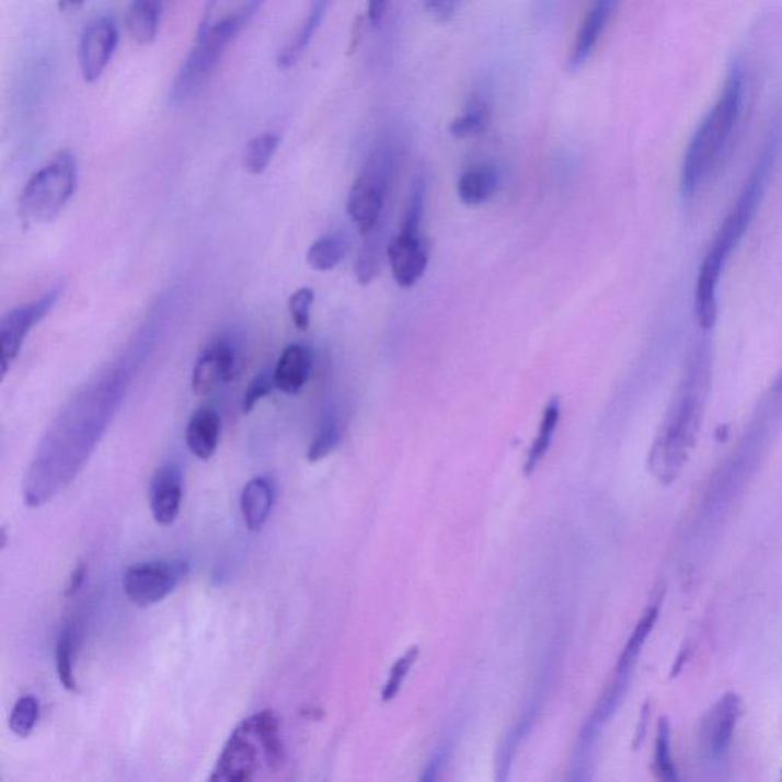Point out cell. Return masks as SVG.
I'll return each mask as SVG.
<instances>
[{
    "mask_svg": "<svg viewBox=\"0 0 782 782\" xmlns=\"http://www.w3.org/2000/svg\"><path fill=\"white\" fill-rule=\"evenodd\" d=\"M775 158V142L766 147L760 161L755 165L749 180L738 195L737 203L727 212L717 234L712 239L711 248L704 255L694 288V313L697 323L703 331L714 327L718 315V286L732 251L741 242L750 227L758 205L764 193L766 181Z\"/></svg>",
    "mask_w": 782,
    "mask_h": 782,
    "instance_id": "1",
    "label": "cell"
},
{
    "mask_svg": "<svg viewBox=\"0 0 782 782\" xmlns=\"http://www.w3.org/2000/svg\"><path fill=\"white\" fill-rule=\"evenodd\" d=\"M710 387V359L704 350L697 352L689 364L679 393L653 444L649 470L662 482H672L687 463L694 448Z\"/></svg>",
    "mask_w": 782,
    "mask_h": 782,
    "instance_id": "2",
    "label": "cell"
},
{
    "mask_svg": "<svg viewBox=\"0 0 782 782\" xmlns=\"http://www.w3.org/2000/svg\"><path fill=\"white\" fill-rule=\"evenodd\" d=\"M745 94V72L734 68L685 150L680 165L681 195L694 196L718 168L741 116Z\"/></svg>",
    "mask_w": 782,
    "mask_h": 782,
    "instance_id": "3",
    "label": "cell"
},
{
    "mask_svg": "<svg viewBox=\"0 0 782 782\" xmlns=\"http://www.w3.org/2000/svg\"><path fill=\"white\" fill-rule=\"evenodd\" d=\"M258 8H261V3L248 2L232 8L220 18H215L211 11L212 3L208 7L199 30H197L195 45L182 61L180 71L174 77L172 89H170V103L173 106L188 103L203 91L212 72L218 68L220 58L227 51L228 46L251 22Z\"/></svg>",
    "mask_w": 782,
    "mask_h": 782,
    "instance_id": "4",
    "label": "cell"
},
{
    "mask_svg": "<svg viewBox=\"0 0 782 782\" xmlns=\"http://www.w3.org/2000/svg\"><path fill=\"white\" fill-rule=\"evenodd\" d=\"M79 184V164L71 150H60L44 168L26 181L19 197V215L23 223H48L56 219Z\"/></svg>",
    "mask_w": 782,
    "mask_h": 782,
    "instance_id": "5",
    "label": "cell"
},
{
    "mask_svg": "<svg viewBox=\"0 0 782 782\" xmlns=\"http://www.w3.org/2000/svg\"><path fill=\"white\" fill-rule=\"evenodd\" d=\"M390 154L377 152L361 176L352 185L347 197V212L363 235L378 230L384 212Z\"/></svg>",
    "mask_w": 782,
    "mask_h": 782,
    "instance_id": "6",
    "label": "cell"
},
{
    "mask_svg": "<svg viewBox=\"0 0 782 782\" xmlns=\"http://www.w3.org/2000/svg\"><path fill=\"white\" fill-rule=\"evenodd\" d=\"M188 565L181 560L146 561L124 573V594L137 607H152L172 595L187 576Z\"/></svg>",
    "mask_w": 782,
    "mask_h": 782,
    "instance_id": "7",
    "label": "cell"
},
{
    "mask_svg": "<svg viewBox=\"0 0 782 782\" xmlns=\"http://www.w3.org/2000/svg\"><path fill=\"white\" fill-rule=\"evenodd\" d=\"M265 747L253 717L243 720L225 743L208 782H254Z\"/></svg>",
    "mask_w": 782,
    "mask_h": 782,
    "instance_id": "8",
    "label": "cell"
},
{
    "mask_svg": "<svg viewBox=\"0 0 782 782\" xmlns=\"http://www.w3.org/2000/svg\"><path fill=\"white\" fill-rule=\"evenodd\" d=\"M64 292V286H56L41 298L30 303L11 309L0 321V364L2 377H5L8 367L21 354L23 341L28 336L31 329L36 327L42 320L51 312Z\"/></svg>",
    "mask_w": 782,
    "mask_h": 782,
    "instance_id": "9",
    "label": "cell"
},
{
    "mask_svg": "<svg viewBox=\"0 0 782 782\" xmlns=\"http://www.w3.org/2000/svg\"><path fill=\"white\" fill-rule=\"evenodd\" d=\"M118 45V26L110 15H100L88 22L81 31L79 42V65L81 76L88 83H94L110 65Z\"/></svg>",
    "mask_w": 782,
    "mask_h": 782,
    "instance_id": "10",
    "label": "cell"
},
{
    "mask_svg": "<svg viewBox=\"0 0 782 782\" xmlns=\"http://www.w3.org/2000/svg\"><path fill=\"white\" fill-rule=\"evenodd\" d=\"M391 273L402 288H412L421 280L429 261L428 243L419 232L401 230L387 248Z\"/></svg>",
    "mask_w": 782,
    "mask_h": 782,
    "instance_id": "11",
    "label": "cell"
},
{
    "mask_svg": "<svg viewBox=\"0 0 782 782\" xmlns=\"http://www.w3.org/2000/svg\"><path fill=\"white\" fill-rule=\"evenodd\" d=\"M238 366V352L227 340L215 341L205 348L196 361L192 375L193 393L207 396L234 377Z\"/></svg>",
    "mask_w": 782,
    "mask_h": 782,
    "instance_id": "12",
    "label": "cell"
},
{
    "mask_svg": "<svg viewBox=\"0 0 782 782\" xmlns=\"http://www.w3.org/2000/svg\"><path fill=\"white\" fill-rule=\"evenodd\" d=\"M184 498V479L180 467L174 463L164 464L154 472L150 482L149 501L153 520L161 526H170L176 521Z\"/></svg>",
    "mask_w": 782,
    "mask_h": 782,
    "instance_id": "13",
    "label": "cell"
},
{
    "mask_svg": "<svg viewBox=\"0 0 782 782\" xmlns=\"http://www.w3.org/2000/svg\"><path fill=\"white\" fill-rule=\"evenodd\" d=\"M743 702L737 692H726L703 720L702 735L712 755H723L731 745L732 735L741 717Z\"/></svg>",
    "mask_w": 782,
    "mask_h": 782,
    "instance_id": "14",
    "label": "cell"
},
{
    "mask_svg": "<svg viewBox=\"0 0 782 782\" xmlns=\"http://www.w3.org/2000/svg\"><path fill=\"white\" fill-rule=\"evenodd\" d=\"M616 8H618V3L611 2V0H599L588 8L583 22H580L578 33H576L575 42H573L571 57H568L567 66L571 71L579 69L595 51L603 31L613 18Z\"/></svg>",
    "mask_w": 782,
    "mask_h": 782,
    "instance_id": "15",
    "label": "cell"
},
{
    "mask_svg": "<svg viewBox=\"0 0 782 782\" xmlns=\"http://www.w3.org/2000/svg\"><path fill=\"white\" fill-rule=\"evenodd\" d=\"M312 371V352L303 344H289L281 352L276 369H274V384L283 393L294 396L300 393L308 384Z\"/></svg>",
    "mask_w": 782,
    "mask_h": 782,
    "instance_id": "16",
    "label": "cell"
},
{
    "mask_svg": "<svg viewBox=\"0 0 782 782\" xmlns=\"http://www.w3.org/2000/svg\"><path fill=\"white\" fill-rule=\"evenodd\" d=\"M276 502V485L268 475L251 479L240 495V510L251 532H258L268 521Z\"/></svg>",
    "mask_w": 782,
    "mask_h": 782,
    "instance_id": "17",
    "label": "cell"
},
{
    "mask_svg": "<svg viewBox=\"0 0 782 782\" xmlns=\"http://www.w3.org/2000/svg\"><path fill=\"white\" fill-rule=\"evenodd\" d=\"M219 439V413L208 406L193 413L185 432V442L192 455L200 460H210L218 449Z\"/></svg>",
    "mask_w": 782,
    "mask_h": 782,
    "instance_id": "18",
    "label": "cell"
},
{
    "mask_svg": "<svg viewBox=\"0 0 782 782\" xmlns=\"http://www.w3.org/2000/svg\"><path fill=\"white\" fill-rule=\"evenodd\" d=\"M164 5L154 0H138L130 3L126 14V28L131 41L150 45L157 38Z\"/></svg>",
    "mask_w": 782,
    "mask_h": 782,
    "instance_id": "19",
    "label": "cell"
},
{
    "mask_svg": "<svg viewBox=\"0 0 782 782\" xmlns=\"http://www.w3.org/2000/svg\"><path fill=\"white\" fill-rule=\"evenodd\" d=\"M327 2L313 3L308 18L301 23L300 28L294 34L288 44L283 46L277 56V65L280 69H289L290 66L297 64L298 58L303 56L313 36L319 31L324 14H326Z\"/></svg>",
    "mask_w": 782,
    "mask_h": 782,
    "instance_id": "20",
    "label": "cell"
},
{
    "mask_svg": "<svg viewBox=\"0 0 782 782\" xmlns=\"http://www.w3.org/2000/svg\"><path fill=\"white\" fill-rule=\"evenodd\" d=\"M657 618H659V607L657 606L649 607L644 616H642L636 629L631 633L621 657H619L618 667H616V680L629 683L630 674L633 671L639 654H641L642 648H644L646 639H648L654 625H656Z\"/></svg>",
    "mask_w": 782,
    "mask_h": 782,
    "instance_id": "21",
    "label": "cell"
},
{
    "mask_svg": "<svg viewBox=\"0 0 782 782\" xmlns=\"http://www.w3.org/2000/svg\"><path fill=\"white\" fill-rule=\"evenodd\" d=\"M497 185L498 174L493 168H479L460 176L457 195L468 207H478L493 197Z\"/></svg>",
    "mask_w": 782,
    "mask_h": 782,
    "instance_id": "22",
    "label": "cell"
},
{
    "mask_svg": "<svg viewBox=\"0 0 782 782\" xmlns=\"http://www.w3.org/2000/svg\"><path fill=\"white\" fill-rule=\"evenodd\" d=\"M560 417V398H553L544 409L543 419H541L540 428H538L536 442L532 444V448H530L528 455V460H526V475L533 474L538 464L543 462L545 455H548L549 449H551L553 435H555L556 428H559Z\"/></svg>",
    "mask_w": 782,
    "mask_h": 782,
    "instance_id": "23",
    "label": "cell"
},
{
    "mask_svg": "<svg viewBox=\"0 0 782 782\" xmlns=\"http://www.w3.org/2000/svg\"><path fill=\"white\" fill-rule=\"evenodd\" d=\"M347 239L338 232H329L323 238L317 239L309 248L308 258L309 266L319 273H327L340 265L347 254Z\"/></svg>",
    "mask_w": 782,
    "mask_h": 782,
    "instance_id": "24",
    "label": "cell"
},
{
    "mask_svg": "<svg viewBox=\"0 0 782 782\" xmlns=\"http://www.w3.org/2000/svg\"><path fill=\"white\" fill-rule=\"evenodd\" d=\"M255 726L265 747L266 764L277 769L285 760V745L280 734V720L273 711L265 710L254 714Z\"/></svg>",
    "mask_w": 782,
    "mask_h": 782,
    "instance_id": "25",
    "label": "cell"
},
{
    "mask_svg": "<svg viewBox=\"0 0 782 782\" xmlns=\"http://www.w3.org/2000/svg\"><path fill=\"white\" fill-rule=\"evenodd\" d=\"M281 137L277 131H263L250 139L243 153V168L251 174H262L273 161Z\"/></svg>",
    "mask_w": 782,
    "mask_h": 782,
    "instance_id": "26",
    "label": "cell"
},
{
    "mask_svg": "<svg viewBox=\"0 0 782 782\" xmlns=\"http://www.w3.org/2000/svg\"><path fill=\"white\" fill-rule=\"evenodd\" d=\"M653 769L659 782H680L671 755V727H669L668 718L665 717H662L657 725Z\"/></svg>",
    "mask_w": 782,
    "mask_h": 782,
    "instance_id": "27",
    "label": "cell"
},
{
    "mask_svg": "<svg viewBox=\"0 0 782 782\" xmlns=\"http://www.w3.org/2000/svg\"><path fill=\"white\" fill-rule=\"evenodd\" d=\"M381 232L378 230L364 235V245L355 263V274L361 285L373 281L381 269Z\"/></svg>",
    "mask_w": 782,
    "mask_h": 782,
    "instance_id": "28",
    "label": "cell"
},
{
    "mask_svg": "<svg viewBox=\"0 0 782 782\" xmlns=\"http://www.w3.org/2000/svg\"><path fill=\"white\" fill-rule=\"evenodd\" d=\"M487 124H490V106L485 100L475 96L467 112L449 124V134L460 139L475 137L486 130Z\"/></svg>",
    "mask_w": 782,
    "mask_h": 782,
    "instance_id": "29",
    "label": "cell"
},
{
    "mask_svg": "<svg viewBox=\"0 0 782 782\" xmlns=\"http://www.w3.org/2000/svg\"><path fill=\"white\" fill-rule=\"evenodd\" d=\"M341 442V428L338 417L329 413L320 422V427L313 436L308 449L309 462L315 463L331 455Z\"/></svg>",
    "mask_w": 782,
    "mask_h": 782,
    "instance_id": "30",
    "label": "cell"
},
{
    "mask_svg": "<svg viewBox=\"0 0 782 782\" xmlns=\"http://www.w3.org/2000/svg\"><path fill=\"white\" fill-rule=\"evenodd\" d=\"M41 715V704L34 695H23L15 702L10 715V729L18 737H30Z\"/></svg>",
    "mask_w": 782,
    "mask_h": 782,
    "instance_id": "31",
    "label": "cell"
},
{
    "mask_svg": "<svg viewBox=\"0 0 782 782\" xmlns=\"http://www.w3.org/2000/svg\"><path fill=\"white\" fill-rule=\"evenodd\" d=\"M56 668L58 680L69 692H77L76 674H73V633L66 629L58 637L56 645Z\"/></svg>",
    "mask_w": 782,
    "mask_h": 782,
    "instance_id": "32",
    "label": "cell"
},
{
    "mask_svg": "<svg viewBox=\"0 0 782 782\" xmlns=\"http://www.w3.org/2000/svg\"><path fill=\"white\" fill-rule=\"evenodd\" d=\"M315 300V292L311 288H300L289 298V313L292 323L296 324L298 331H308L311 324V309Z\"/></svg>",
    "mask_w": 782,
    "mask_h": 782,
    "instance_id": "33",
    "label": "cell"
},
{
    "mask_svg": "<svg viewBox=\"0 0 782 782\" xmlns=\"http://www.w3.org/2000/svg\"><path fill=\"white\" fill-rule=\"evenodd\" d=\"M425 192H427L425 181L422 180V177L414 181L412 196H410L409 207H406L404 216V223H402V230L419 232L422 212H424Z\"/></svg>",
    "mask_w": 782,
    "mask_h": 782,
    "instance_id": "34",
    "label": "cell"
},
{
    "mask_svg": "<svg viewBox=\"0 0 782 782\" xmlns=\"http://www.w3.org/2000/svg\"><path fill=\"white\" fill-rule=\"evenodd\" d=\"M417 656H419V648H417V646H413V648H410L409 652H406L404 656H402L401 659L394 664V667L390 672V679L387 681L384 692H382V699L390 700L396 695L399 688H401L402 681H404L406 674H409L410 669H412Z\"/></svg>",
    "mask_w": 782,
    "mask_h": 782,
    "instance_id": "35",
    "label": "cell"
},
{
    "mask_svg": "<svg viewBox=\"0 0 782 782\" xmlns=\"http://www.w3.org/2000/svg\"><path fill=\"white\" fill-rule=\"evenodd\" d=\"M274 387H276V384H274L273 371H263L258 377H255L253 381L250 382V386H248L245 394H243V413L253 412L255 405H257L263 398L268 396Z\"/></svg>",
    "mask_w": 782,
    "mask_h": 782,
    "instance_id": "36",
    "label": "cell"
},
{
    "mask_svg": "<svg viewBox=\"0 0 782 782\" xmlns=\"http://www.w3.org/2000/svg\"><path fill=\"white\" fill-rule=\"evenodd\" d=\"M425 10L437 22H449L455 18L457 3L456 2H425Z\"/></svg>",
    "mask_w": 782,
    "mask_h": 782,
    "instance_id": "37",
    "label": "cell"
},
{
    "mask_svg": "<svg viewBox=\"0 0 782 782\" xmlns=\"http://www.w3.org/2000/svg\"><path fill=\"white\" fill-rule=\"evenodd\" d=\"M87 572L88 567L84 563H80L76 568H73L71 578H69L68 587H66L65 595L68 596V598L79 594L80 588L83 587L84 580H87Z\"/></svg>",
    "mask_w": 782,
    "mask_h": 782,
    "instance_id": "38",
    "label": "cell"
},
{
    "mask_svg": "<svg viewBox=\"0 0 782 782\" xmlns=\"http://www.w3.org/2000/svg\"><path fill=\"white\" fill-rule=\"evenodd\" d=\"M387 10H389V3L387 2H370L367 7V21H369L371 26L381 25L384 21Z\"/></svg>",
    "mask_w": 782,
    "mask_h": 782,
    "instance_id": "39",
    "label": "cell"
},
{
    "mask_svg": "<svg viewBox=\"0 0 782 782\" xmlns=\"http://www.w3.org/2000/svg\"><path fill=\"white\" fill-rule=\"evenodd\" d=\"M422 782H436V768H429L422 778Z\"/></svg>",
    "mask_w": 782,
    "mask_h": 782,
    "instance_id": "40",
    "label": "cell"
},
{
    "mask_svg": "<svg viewBox=\"0 0 782 782\" xmlns=\"http://www.w3.org/2000/svg\"><path fill=\"white\" fill-rule=\"evenodd\" d=\"M782 782V781H781Z\"/></svg>",
    "mask_w": 782,
    "mask_h": 782,
    "instance_id": "41",
    "label": "cell"
}]
</instances>
